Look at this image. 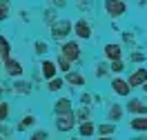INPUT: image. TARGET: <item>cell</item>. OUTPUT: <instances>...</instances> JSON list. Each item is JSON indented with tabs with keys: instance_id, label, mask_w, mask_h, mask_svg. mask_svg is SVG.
Returning a JSON list of instances; mask_svg holds the SVG:
<instances>
[{
	"instance_id": "cell-31",
	"label": "cell",
	"mask_w": 147,
	"mask_h": 140,
	"mask_svg": "<svg viewBox=\"0 0 147 140\" xmlns=\"http://www.w3.org/2000/svg\"><path fill=\"white\" fill-rule=\"evenodd\" d=\"M98 140H114V138H111V136H100Z\"/></svg>"
},
{
	"instance_id": "cell-9",
	"label": "cell",
	"mask_w": 147,
	"mask_h": 140,
	"mask_svg": "<svg viewBox=\"0 0 147 140\" xmlns=\"http://www.w3.org/2000/svg\"><path fill=\"white\" fill-rule=\"evenodd\" d=\"M76 36L83 38V40H87V38L92 36V27H89L87 20H78V22H76Z\"/></svg>"
},
{
	"instance_id": "cell-15",
	"label": "cell",
	"mask_w": 147,
	"mask_h": 140,
	"mask_svg": "<svg viewBox=\"0 0 147 140\" xmlns=\"http://www.w3.org/2000/svg\"><path fill=\"white\" fill-rule=\"evenodd\" d=\"M94 131H96V127H94L92 122H87V120H85L83 125H80V136H92Z\"/></svg>"
},
{
	"instance_id": "cell-35",
	"label": "cell",
	"mask_w": 147,
	"mask_h": 140,
	"mask_svg": "<svg viewBox=\"0 0 147 140\" xmlns=\"http://www.w3.org/2000/svg\"><path fill=\"white\" fill-rule=\"evenodd\" d=\"M138 2H143V0H138Z\"/></svg>"
},
{
	"instance_id": "cell-33",
	"label": "cell",
	"mask_w": 147,
	"mask_h": 140,
	"mask_svg": "<svg viewBox=\"0 0 147 140\" xmlns=\"http://www.w3.org/2000/svg\"><path fill=\"white\" fill-rule=\"evenodd\" d=\"M143 91H147V82H145V84H143Z\"/></svg>"
},
{
	"instance_id": "cell-26",
	"label": "cell",
	"mask_w": 147,
	"mask_h": 140,
	"mask_svg": "<svg viewBox=\"0 0 147 140\" xmlns=\"http://www.w3.org/2000/svg\"><path fill=\"white\" fill-rule=\"evenodd\" d=\"M7 111H9V109H7V104H0V120H5V118H7Z\"/></svg>"
},
{
	"instance_id": "cell-2",
	"label": "cell",
	"mask_w": 147,
	"mask_h": 140,
	"mask_svg": "<svg viewBox=\"0 0 147 140\" xmlns=\"http://www.w3.org/2000/svg\"><path fill=\"white\" fill-rule=\"evenodd\" d=\"M129 87L131 89H136V87H143V84L147 82V69H143V67H138L136 71H131V76H129Z\"/></svg>"
},
{
	"instance_id": "cell-25",
	"label": "cell",
	"mask_w": 147,
	"mask_h": 140,
	"mask_svg": "<svg viewBox=\"0 0 147 140\" xmlns=\"http://www.w3.org/2000/svg\"><path fill=\"white\" fill-rule=\"evenodd\" d=\"M131 60H134V62H143V60H145V54H134V56H131Z\"/></svg>"
},
{
	"instance_id": "cell-19",
	"label": "cell",
	"mask_w": 147,
	"mask_h": 140,
	"mask_svg": "<svg viewBox=\"0 0 147 140\" xmlns=\"http://www.w3.org/2000/svg\"><path fill=\"white\" fill-rule=\"evenodd\" d=\"M123 69H125V62H123V60H114V62H111V71H114V74H120Z\"/></svg>"
},
{
	"instance_id": "cell-24",
	"label": "cell",
	"mask_w": 147,
	"mask_h": 140,
	"mask_svg": "<svg viewBox=\"0 0 147 140\" xmlns=\"http://www.w3.org/2000/svg\"><path fill=\"white\" fill-rule=\"evenodd\" d=\"M69 65H71V62H69L67 58H60V69H65V71H69Z\"/></svg>"
},
{
	"instance_id": "cell-4",
	"label": "cell",
	"mask_w": 147,
	"mask_h": 140,
	"mask_svg": "<svg viewBox=\"0 0 147 140\" xmlns=\"http://www.w3.org/2000/svg\"><path fill=\"white\" fill-rule=\"evenodd\" d=\"M78 56H80V49H78L76 42H67V45H63V58H67L69 62H74V60H78Z\"/></svg>"
},
{
	"instance_id": "cell-18",
	"label": "cell",
	"mask_w": 147,
	"mask_h": 140,
	"mask_svg": "<svg viewBox=\"0 0 147 140\" xmlns=\"http://www.w3.org/2000/svg\"><path fill=\"white\" fill-rule=\"evenodd\" d=\"M98 131H100V136H111V133H114V125H109V122H107V125H100Z\"/></svg>"
},
{
	"instance_id": "cell-3",
	"label": "cell",
	"mask_w": 147,
	"mask_h": 140,
	"mask_svg": "<svg viewBox=\"0 0 147 140\" xmlns=\"http://www.w3.org/2000/svg\"><path fill=\"white\" fill-rule=\"evenodd\" d=\"M127 111L134 113V116H147V104L143 100H138V98H131L127 102Z\"/></svg>"
},
{
	"instance_id": "cell-10",
	"label": "cell",
	"mask_w": 147,
	"mask_h": 140,
	"mask_svg": "<svg viewBox=\"0 0 147 140\" xmlns=\"http://www.w3.org/2000/svg\"><path fill=\"white\" fill-rule=\"evenodd\" d=\"M56 125H58V129H60V131L71 129V127H74V113H65V116H58Z\"/></svg>"
},
{
	"instance_id": "cell-16",
	"label": "cell",
	"mask_w": 147,
	"mask_h": 140,
	"mask_svg": "<svg viewBox=\"0 0 147 140\" xmlns=\"http://www.w3.org/2000/svg\"><path fill=\"white\" fill-rule=\"evenodd\" d=\"M67 82L69 84H85V78L80 74H67Z\"/></svg>"
},
{
	"instance_id": "cell-7",
	"label": "cell",
	"mask_w": 147,
	"mask_h": 140,
	"mask_svg": "<svg viewBox=\"0 0 147 140\" xmlns=\"http://www.w3.org/2000/svg\"><path fill=\"white\" fill-rule=\"evenodd\" d=\"M105 56L109 58L111 62L114 60H123V47L120 45H105Z\"/></svg>"
},
{
	"instance_id": "cell-27",
	"label": "cell",
	"mask_w": 147,
	"mask_h": 140,
	"mask_svg": "<svg viewBox=\"0 0 147 140\" xmlns=\"http://www.w3.org/2000/svg\"><path fill=\"white\" fill-rule=\"evenodd\" d=\"M31 140H47V133L45 131H38L36 136H31Z\"/></svg>"
},
{
	"instance_id": "cell-29",
	"label": "cell",
	"mask_w": 147,
	"mask_h": 140,
	"mask_svg": "<svg viewBox=\"0 0 147 140\" xmlns=\"http://www.w3.org/2000/svg\"><path fill=\"white\" fill-rule=\"evenodd\" d=\"M16 89H18V91H29V84L20 82V84H16Z\"/></svg>"
},
{
	"instance_id": "cell-28",
	"label": "cell",
	"mask_w": 147,
	"mask_h": 140,
	"mask_svg": "<svg viewBox=\"0 0 147 140\" xmlns=\"http://www.w3.org/2000/svg\"><path fill=\"white\" fill-rule=\"evenodd\" d=\"M36 49H38V54H45V51H47L45 42H38V45H36Z\"/></svg>"
},
{
	"instance_id": "cell-5",
	"label": "cell",
	"mask_w": 147,
	"mask_h": 140,
	"mask_svg": "<svg viewBox=\"0 0 147 140\" xmlns=\"http://www.w3.org/2000/svg\"><path fill=\"white\" fill-rule=\"evenodd\" d=\"M111 89H114V93H116V96H129V91H131L129 82H127V80H123V78H114Z\"/></svg>"
},
{
	"instance_id": "cell-34",
	"label": "cell",
	"mask_w": 147,
	"mask_h": 140,
	"mask_svg": "<svg viewBox=\"0 0 147 140\" xmlns=\"http://www.w3.org/2000/svg\"><path fill=\"white\" fill-rule=\"evenodd\" d=\"M134 140H147V138H134Z\"/></svg>"
},
{
	"instance_id": "cell-22",
	"label": "cell",
	"mask_w": 147,
	"mask_h": 140,
	"mask_svg": "<svg viewBox=\"0 0 147 140\" xmlns=\"http://www.w3.org/2000/svg\"><path fill=\"white\" fill-rule=\"evenodd\" d=\"M105 74H107V67H105V65H98V67H96V76H98V78H102Z\"/></svg>"
},
{
	"instance_id": "cell-11",
	"label": "cell",
	"mask_w": 147,
	"mask_h": 140,
	"mask_svg": "<svg viewBox=\"0 0 147 140\" xmlns=\"http://www.w3.org/2000/svg\"><path fill=\"white\" fill-rule=\"evenodd\" d=\"M7 74L9 76H22V65L9 58V60H7Z\"/></svg>"
},
{
	"instance_id": "cell-23",
	"label": "cell",
	"mask_w": 147,
	"mask_h": 140,
	"mask_svg": "<svg viewBox=\"0 0 147 140\" xmlns=\"http://www.w3.org/2000/svg\"><path fill=\"white\" fill-rule=\"evenodd\" d=\"M31 122H34V118H31V116H27L25 120L20 122V129H27V127H29V125H31Z\"/></svg>"
},
{
	"instance_id": "cell-1",
	"label": "cell",
	"mask_w": 147,
	"mask_h": 140,
	"mask_svg": "<svg viewBox=\"0 0 147 140\" xmlns=\"http://www.w3.org/2000/svg\"><path fill=\"white\" fill-rule=\"evenodd\" d=\"M105 11L109 13V18H120L127 11V5L125 0H105Z\"/></svg>"
},
{
	"instance_id": "cell-17",
	"label": "cell",
	"mask_w": 147,
	"mask_h": 140,
	"mask_svg": "<svg viewBox=\"0 0 147 140\" xmlns=\"http://www.w3.org/2000/svg\"><path fill=\"white\" fill-rule=\"evenodd\" d=\"M0 54H2V58H7L9 60V45H7V40L0 36Z\"/></svg>"
},
{
	"instance_id": "cell-12",
	"label": "cell",
	"mask_w": 147,
	"mask_h": 140,
	"mask_svg": "<svg viewBox=\"0 0 147 140\" xmlns=\"http://www.w3.org/2000/svg\"><path fill=\"white\" fill-rule=\"evenodd\" d=\"M56 113H58V116L71 113V104H69V100H67V98H63V100H58V102H56Z\"/></svg>"
},
{
	"instance_id": "cell-32",
	"label": "cell",
	"mask_w": 147,
	"mask_h": 140,
	"mask_svg": "<svg viewBox=\"0 0 147 140\" xmlns=\"http://www.w3.org/2000/svg\"><path fill=\"white\" fill-rule=\"evenodd\" d=\"M54 2L58 5V7H63V5H65V0H54Z\"/></svg>"
},
{
	"instance_id": "cell-21",
	"label": "cell",
	"mask_w": 147,
	"mask_h": 140,
	"mask_svg": "<svg viewBox=\"0 0 147 140\" xmlns=\"http://www.w3.org/2000/svg\"><path fill=\"white\" fill-rule=\"evenodd\" d=\"M60 80H58V78H51V80H49V89H51V91H58V89H60Z\"/></svg>"
},
{
	"instance_id": "cell-36",
	"label": "cell",
	"mask_w": 147,
	"mask_h": 140,
	"mask_svg": "<svg viewBox=\"0 0 147 140\" xmlns=\"http://www.w3.org/2000/svg\"><path fill=\"white\" fill-rule=\"evenodd\" d=\"M0 91H2V89H0Z\"/></svg>"
},
{
	"instance_id": "cell-20",
	"label": "cell",
	"mask_w": 147,
	"mask_h": 140,
	"mask_svg": "<svg viewBox=\"0 0 147 140\" xmlns=\"http://www.w3.org/2000/svg\"><path fill=\"white\" fill-rule=\"evenodd\" d=\"M7 16H9V11H7V2L0 0V20H5Z\"/></svg>"
},
{
	"instance_id": "cell-14",
	"label": "cell",
	"mask_w": 147,
	"mask_h": 140,
	"mask_svg": "<svg viewBox=\"0 0 147 140\" xmlns=\"http://www.w3.org/2000/svg\"><path fill=\"white\" fill-rule=\"evenodd\" d=\"M123 118V107H118V104H111V109H109V120L111 122H116Z\"/></svg>"
},
{
	"instance_id": "cell-6",
	"label": "cell",
	"mask_w": 147,
	"mask_h": 140,
	"mask_svg": "<svg viewBox=\"0 0 147 140\" xmlns=\"http://www.w3.org/2000/svg\"><path fill=\"white\" fill-rule=\"evenodd\" d=\"M71 31V25H69V20H63V22H58V25H54L51 27V33H54V38H65L67 33Z\"/></svg>"
},
{
	"instance_id": "cell-8",
	"label": "cell",
	"mask_w": 147,
	"mask_h": 140,
	"mask_svg": "<svg viewBox=\"0 0 147 140\" xmlns=\"http://www.w3.org/2000/svg\"><path fill=\"white\" fill-rule=\"evenodd\" d=\"M129 127L134 131H140V133H147V116H134Z\"/></svg>"
},
{
	"instance_id": "cell-13",
	"label": "cell",
	"mask_w": 147,
	"mask_h": 140,
	"mask_svg": "<svg viewBox=\"0 0 147 140\" xmlns=\"http://www.w3.org/2000/svg\"><path fill=\"white\" fill-rule=\"evenodd\" d=\"M42 76H45L47 80L56 78V65H54V62H49V60H45V62H42Z\"/></svg>"
},
{
	"instance_id": "cell-30",
	"label": "cell",
	"mask_w": 147,
	"mask_h": 140,
	"mask_svg": "<svg viewBox=\"0 0 147 140\" xmlns=\"http://www.w3.org/2000/svg\"><path fill=\"white\" fill-rule=\"evenodd\" d=\"M80 100H83L85 104H89V102H92V96H89V93H83V98H80Z\"/></svg>"
}]
</instances>
